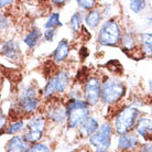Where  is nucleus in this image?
<instances>
[{"instance_id": "nucleus-1", "label": "nucleus", "mask_w": 152, "mask_h": 152, "mask_svg": "<svg viewBox=\"0 0 152 152\" xmlns=\"http://www.w3.org/2000/svg\"><path fill=\"white\" fill-rule=\"evenodd\" d=\"M66 119L69 128H78L89 117V106L85 100L82 99H69L65 106Z\"/></svg>"}, {"instance_id": "nucleus-2", "label": "nucleus", "mask_w": 152, "mask_h": 152, "mask_svg": "<svg viewBox=\"0 0 152 152\" xmlns=\"http://www.w3.org/2000/svg\"><path fill=\"white\" fill-rule=\"evenodd\" d=\"M126 94V86L116 77H108L100 85V99L106 105H114Z\"/></svg>"}, {"instance_id": "nucleus-3", "label": "nucleus", "mask_w": 152, "mask_h": 152, "mask_svg": "<svg viewBox=\"0 0 152 152\" xmlns=\"http://www.w3.org/2000/svg\"><path fill=\"white\" fill-rule=\"evenodd\" d=\"M140 117V110L133 106L124 107L115 119V130L119 136L127 134L136 127Z\"/></svg>"}, {"instance_id": "nucleus-4", "label": "nucleus", "mask_w": 152, "mask_h": 152, "mask_svg": "<svg viewBox=\"0 0 152 152\" xmlns=\"http://www.w3.org/2000/svg\"><path fill=\"white\" fill-rule=\"evenodd\" d=\"M121 40V30L115 19H108L99 29L97 41L103 46H117Z\"/></svg>"}, {"instance_id": "nucleus-5", "label": "nucleus", "mask_w": 152, "mask_h": 152, "mask_svg": "<svg viewBox=\"0 0 152 152\" xmlns=\"http://www.w3.org/2000/svg\"><path fill=\"white\" fill-rule=\"evenodd\" d=\"M113 127L109 122H104L98 129L89 137V143L95 149V152H107L110 148L113 139Z\"/></svg>"}, {"instance_id": "nucleus-6", "label": "nucleus", "mask_w": 152, "mask_h": 152, "mask_svg": "<svg viewBox=\"0 0 152 152\" xmlns=\"http://www.w3.org/2000/svg\"><path fill=\"white\" fill-rule=\"evenodd\" d=\"M46 127V118L42 115H34L27 124V132L23 134L28 143H38Z\"/></svg>"}, {"instance_id": "nucleus-7", "label": "nucleus", "mask_w": 152, "mask_h": 152, "mask_svg": "<svg viewBox=\"0 0 152 152\" xmlns=\"http://www.w3.org/2000/svg\"><path fill=\"white\" fill-rule=\"evenodd\" d=\"M40 102L37 98V91L32 86H27L24 88L19 96L18 102V108L23 114L29 115L33 114L39 108Z\"/></svg>"}, {"instance_id": "nucleus-8", "label": "nucleus", "mask_w": 152, "mask_h": 152, "mask_svg": "<svg viewBox=\"0 0 152 152\" xmlns=\"http://www.w3.org/2000/svg\"><path fill=\"white\" fill-rule=\"evenodd\" d=\"M100 80L95 76H91L85 82L84 98L88 106H94L100 100Z\"/></svg>"}, {"instance_id": "nucleus-9", "label": "nucleus", "mask_w": 152, "mask_h": 152, "mask_svg": "<svg viewBox=\"0 0 152 152\" xmlns=\"http://www.w3.org/2000/svg\"><path fill=\"white\" fill-rule=\"evenodd\" d=\"M118 149L121 151H130L139 145V138L134 133H127L119 136L117 142Z\"/></svg>"}, {"instance_id": "nucleus-10", "label": "nucleus", "mask_w": 152, "mask_h": 152, "mask_svg": "<svg viewBox=\"0 0 152 152\" xmlns=\"http://www.w3.org/2000/svg\"><path fill=\"white\" fill-rule=\"evenodd\" d=\"M46 116L50 120L61 124L66 119V109L61 104H52L46 110Z\"/></svg>"}, {"instance_id": "nucleus-11", "label": "nucleus", "mask_w": 152, "mask_h": 152, "mask_svg": "<svg viewBox=\"0 0 152 152\" xmlns=\"http://www.w3.org/2000/svg\"><path fill=\"white\" fill-rule=\"evenodd\" d=\"M30 145L28 143L23 136H13L7 142L6 151L7 152H26Z\"/></svg>"}, {"instance_id": "nucleus-12", "label": "nucleus", "mask_w": 152, "mask_h": 152, "mask_svg": "<svg viewBox=\"0 0 152 152\" xmlns=\"http://www.w3.org/2000/svg\"><path fill=\"white\" fill-rule=\"evenodd\" d=\"M1 53L9 60L15 61L20 56L19 43L15 42V40H9V41L4 42V45L1 46Z\"/></svg>"}, {"instance_id": "nucleus-13", "label": "nucleus", "mask_w": 152, "mask_h": 152, "mask_svg": "<svg viewBox=\"0 0 152 152\" xmlns=\"http://www.w3.org/2000/svg\"><path fill=\"white\" fill-rule=\"evenodd\" d=\"M134 128L141 138H143L145 140H150L152 131V124L150 118H139Z\"/></svg>"}, {"instance_id": "nucleus-14", "label": "nucleus", "mask_w": 152, "mask_h": 152, "mask_svg": "<svg viewBox=\"0 0 152 152\" xmlns=\"http://www.w3.org/2000/svg\"><path fill=\"white\" fill-rule=\"evenodd\" d=\"M69 43L66 39H62L61 41L58 42L56 49L53 53V60L56 63H61V62L65 61L69 53Z\"/></svg>"}, {"instance_id": "nucleus-15", "label": "nucleus", "mask_w": 152, "mask_h": 152, "mask_svg": "<svg viewBox=\"0 0 152 152\" xmlns=\"http://www.w3.org/2000/svg\"><path fill=\"white\" fill-rule=\"evenodd\" d=\"M99 124L94 117H88L85 121L80 126V133L84 138H89L98 129Z\"/></svg>"}, {"instance_id": "nucleus-16", "label": "nucleus", "mask_w": 152, "mask_h": 152, "mask_svg": "<svg viewBox=\"0 0 152 152\" xmlns=\"http://www.w3.org/2000/svg\"><path fill=\"white\" fill-rule=\"evenodd\" d=\"M54 83V87H55V93H64L65 89L67 88L69 83V76L67 72L65 71H61L60 73H57L56 75L52 77Z\"/></svg>"}, {"instance_id": "nucleus-17", "label": "nucleus", "mask_w": 152, "mask_h": 152, "mask_svg": "<svg viewBox=\"0 0 152 152\" xmlns=\"http://www.w3.org/2000/svg\"><path fill=\"white\" fill-rule=\"evenodd\" d=\"M100 21H102V13L99 10H96V9L89 10L85 17V23L91 29H95L98 27Z\"/></svg>"}, {"instance_id": "nucleus-18", "label": "nucleus", "mask_w": 152, "mask_h": 152, "mask_svg": "<svg viewBox=\"0 0 152 152\" xmlns=\"http://www.w3.org/2000/svg\"><path fill=\"white\" fill-rule=\"evenodd\" d=\"M41 37H42V33H41V31H40V29L33 28V29L24 37L23 42H24L30 49H34L35 46H37V44H38V42L40 41Z\"/></svg>"}, {"instance_id": "nucleus-19", "label": "nucleus", "mask_w": 152, "mask_h": 152, "mask_svg": "<svg viewBox=\"0 0 152 152\" xmlns=\"http://www.w3.org/2000/svg\"><path fill=\"white\" fill-rule=\"evenodd\" d=\"M140 41H141V50L147 56H151V33H142L140 35Z\"/></svg>"}, {"instance_id": "nucleus-20", "label": "nucleus", "mask_w": 152, "mask_h": 152, "mask_svg": "<svg viewBox=\"0 0 152 152\" xmlns=\"http://www.w3.org/2000/svg\"><path fill=\"white\" fill-rule=\"evenodd\" d=\"M122 51L127 53L128 51H131V50L134 49L136 46V40H134V37H133L131 33H125L122 35Z\"/></svg>"}, {"instance_id": "nucleus-21", "label": "nucleus", "mask_w": 152, "mask_h": 152, "mask_svg": "<svg viewBox=\"0 0 152 152\" xmlns=\"http://www.w3.org/2000/svg\"><path fill=\"white\" fill-rule=\"evenodd\" d=\"M57 27H62L61 17L58 12H53L46 20L44 28L45 29H56Z\"/></svg>"}, {"instance_id": "nucleus-22", "label": "nucleus", "mask_w": 152, "mask_h": 152, "mask_svg": "<svg viewBox=\"0 0 152 152\" xmlns=\"http://www.w3.org/2000/svg\"><path fill=\"white\" fill-rule=\"evenodd\" d=\"M24 126H26V124L23 120H15L8 126L4 130V132L8 134H18L20 131H22L24 129Z\"/></svg>"}, {"instance_id": "nucleus-23", "label": "nucleus", "mask_w": 152, "mask_h": 152, "mask_svg": "<svg viewBox=\"0 0 152 152\" xmlns=\"http://www.w3.org/2000/svg\"><path fill=\"white\" fill-rule=\"evenodd\" d=\"M82 21H83V17L80 12H75L74 15L71 17L69 20V27L74 32H80L82 29Z\"/></svg>"}, {"instance_id": "nucleus-24", "label": "nucleus", "mask_w": 152, "mask_h": 152, "mask_svg": "<svg viewBox=\"0 0 152 152\" xmlns=\"http://www.w3.org/2000/svg\"><path fill=\"white\" fill-rule=\"evenodd\" d=\"M130 9L132 10L134 13H139L141 10H143L147 6V1L143 0H132L130 1Z\"/></svg>"}, {"instance_id": "nucleus-25", "label": "nucleus", "mask_w": 152, "mask_h": 152, "mask_svg": "<svg viewBox=\"0 0 152 152\" xmlns=\"http://www.w3.org/2000/svg\"><path fill=\"white\" fill-rule=\"evenodd\" d=\"M26 152H51V149L45 143H34L30 145Z\"/></svg>"}, {"instance_id": "nucleus-26", "label": "nucleus", "mask_w": 152, "mask_h": 152, "mask_svg": "<svg viewBox=\"0 0 152 152\" xmlns=\"http://www.w3.org/2000/svg\"><path fill=\"white\" fill-rule=\"evenodd\" d=\"M55 93V87H54V83L52 77L49 80V82L46 83L45 87H44V91H43V95L45 97H49V96H52Z\"/></svg>"}, {"instance_id": "nucleus-27", "label": "nucleus", "mask_w": 152, "mask_h": 152, "mask_svg": "<svg viewBox=\"0 0 152 152\" xmlns=\"http://www.w3.org/2000/svg\"><path fill=\"white\" fill-rule=\"evenodd\" d=\"M77 4L84 10H93V8L96 6V1H94V0H88V1H86V0H78Z\"/></svg>"}, {"instance_id": "nucleus-28", "label": "nucleus", "mask_w": 152, "mask_h": 152, "mask_svg": "<svg viewBox=\"0 0 152 152\" xmlns=\"http://www.w3.org/2000/svg\"><path fill=\"white\" fill-rule=\"evenodd\" d=\"M55 34H56V29H45L43 33V39L46 42H52Z\"/></svg>"}, {"instance_id": "nucleus-29", "label": "nucleus", "mask_w": 152, "mask_h": 152, "mask_svg": "<svg viewBox=\"0 0 152 152\" xmlns=\"http://www.w3.org/2000/svg\"><path fill=\"white\" fill-rule=\"evenodd\" d=\"M7 122H8L7 117L4 116L2 109L0 108V134H2L4 132V130L7 128Z\"/></svg>"}, {"instance_id": "nucleus-30", "label": "nucleus", "mask_w": 152, "mask_h": 152, "mask_svg": "<svg viewBox=\"0 0 152 152\" xmlns=\"http://www.w3.org/2000/svg\"><path fill=\"white\" fill-rule=\"evenodd\" d=\"M8 26V21L7 19L4 18V15L0 12V27H2V28H6Z\"/></svg>"}, {"instance_id": "nucleus-31", "label": "nucleus", "mask_w": 152, "mask_h": 152, "mask_svg": "<svg viewBox=\"0 0 152 152\" xmlns=\"http://www.w3.org/2000/svg\"><path fill=\"white\" fill-rule=\"evenodd\" d=\"M11 4H13L12 0H0V9L4 7H7V6H10Z\"/></svg>"}, {"instance_id": "nucleus-32", "label": "nucleus", "mask_w": 152, "mask_h": 152, "mask_svg": "<svg viewBox=\"0 0 152 152\" xmlns=\"http://www.w3.org/2000/svg\"><path fill=\"white\" fill-rule=\"evenodd\" d=\"M141 152H151V143H145L141 147Z\"/></svg>"}]
</instances>
